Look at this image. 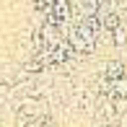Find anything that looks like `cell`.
Returning <instances> with one entry per match:
<instances>
[{
    "instance_id": "cell-2",
    "label": "cell",
    "mask_w": 127,
    "mask_h": 127,
    "mask_svg": "<svg viewBox=\"0 0 127 127\" xmlns=\"http://www.w3.org/2000/svg\"><path fill=\"white\" fill-rule=\"evenodd\" d=\"M112 42L117 44V47H125V44H127V26H125V24H119V26L112 31Z\"/></svg>"
},
{
    "instance_id": "cell-1",
    "label": "cell",
    "mask_w": 127,
    "mask_h": 127,
    "mask_svg": "<svg viewBox=\"0 0 127 127\" xmlns=\"http://www.w3.org/2000/svg\"><path fill=\"white\" fill-rule=\"evenodd\" d=\"M104 78H109V80L125 78V62L122 60H109L106 67H104Z\"/></svg>"
}]
</instances>
